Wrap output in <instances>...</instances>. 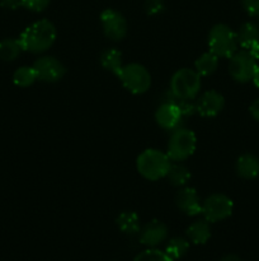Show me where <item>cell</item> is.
I'll return each instance as SVG.
<instances>
[{"mask_svg":"<svg viewBox=\"0 0 259 261\" xmlns=\"http://www.w3.org/2000/svg\"><path fill=\"white\" fill-rule=\"evenodd\" d=\"M140 244L144 246L152 249V247L159 246L161 242H164L168 237V228L163 222L151 221L145 224L139 232Z\"/></svg>","mask_w":259,"mask_h":261,"instance_id":"4fadbf2b","label":"cell"},{"mask_svg":"<svg viewBox=\"0 0 259 261\" xmlns=\"http://www.w3.org/2000/svg\"><path fill=\"white\" fill-rule=\"evenodd\" d=\"M50 4V0H22V7L35 13H41Z\"/></svg>","mask_w":259,"mask_h":261,"instance_id":"484cf974","label":"cell"},{"mask_svg":"<svg viewBox=\"0 0 259 261\" xmlns=\"http://www.w3.org/2000/svg\"><path fill=\"white\" fill-rule=\"evenodd\" d=\"M57 37V31L52 22L41 19L28 25L19 36L23 51L32 54H42L52 47Z\"/></svg>","mask_w":259,"mask_h":261,"instance_id":"6da1fadb","label":"cell"},{"mask_svg":"<svg viewBox=\"0 0 259 261\" xmlns=\"http://www.w3.org/2000/svg\"><path fill=\"white\" fill-rule=\"evenodd\" d=\"M202 86L201 75L195 69L183 68L175 71L170 79V93L177 99H195Z\"/></svg>","mask_w":259,"mask_h":261,"instance_id":"3957f363","label":"cell"},{"mask_svg":"<svg viewBox=\"0 0 259 261\" xmlns=\"http://www.w3.org/2000/svg\"><path fill=\"white\" fill-rule=\"evenodd\" d=\"M196 147H197V138L195 133L179 126L173 130L170 134L167 154L169 155L172 162H182L195 153Z\"/></svg>","mask_w":259,"mask_h":261,"instance_id":"5b68a950","label":"cell"},{"mask_svg":"<svg viewBox=\"0 0 259 261\" xmlns=\"http://www.w3.org/2000/svg\"><path fill=\"white\" fill-rule=\"evenodd\" d=\"M33 69L37 75V81L45 83H56L65 76L66 68L57 58L51 55H45L38 58L33 63Z\"/></svg>","mask_w":259,"mask_h":261,"instance_id":"30bf717a","label":"cell"},{"mask_svg":"<svg viewBox=\"0 0 259 261\" xmlns=\"http://www.w3.org/2000/svg\"><path fill=\"white\" fill-rule=\"evenodd\" d=\"M249 53H250V55L253 56L254 59H255V60H258L259 59V42L258 43H255V45L254 46H251L250 48H249Z\"/></svg>","mask_w":259,"mask_h":261,"instance_id":"4dcf8cb0","label":"cell"},{"mask_svg":"<svg viewBox=\"0 0 259 261\" xmlns=\"http://www.w3.org/2000/svg\"><path fill=\"white\" fill-rule=\"evenodd\" d=\"M188 240L195 245H205L211 239V227L206 219H200L190 224L187 228Z\"/></svg>","mask_w":259,"mask_h":261,"instance_id":"2e32d148","label":"cell"},{"mask_svg":"<svg viewBox=\"0 0 259 261\" xmlns=\"http://www.w3.org/2000/svg\"><path fill=\"white\" fill-rule=\"evenodd\" d=\"M218 56L211 51L202 54L197 60L195 61V70L201 76H208L215 73L218 68Z\"/></svg>","mask_w":259,"mask_h":261,"instance_id":"44dd1931","label":"cell"},{"mask_svg":"<svg viewBox=\"0 0 259 261\" xmlns=\"http://www.w3.org/2000/svg\"><path fill=\"white\" fill-rule=\"evenodd\" d=\"M172 166V160L167 153L155 148L145 149L136 160V168L140 175L149 181H157L165 177Z\"/></svg>","mask_w":259,"mask_h":261,"instance_id":"7a4b0ae2","label":"cell"},{"mask_svg":"<svg viewBox=\"0 0 259 261\" xmlns=\"http://www.w3.org/2000/svg\"><path fill=\"white\" fill-rule=\"evenodd\" d=\"M258 27H259V22H258Z\"/></svg>","mask_w":259,"mask_h":261,"instance_id":"836d02e7","label":"cell"},{"mask_svg":"<svg viewBox=\"0 0 259 261\" xmlns=\"http://www.w3.org/2000/svg\"><path fill=\"white\" fill-rule=\"evenodd\" d=\"M208 47L218 58H231L239 47L236 32L223 23L215 24L208 33Z\"/></svg>","mask_w":259,"mask_h":261,"instance_id":"277c9868","label":"cell"},{"mask_svg":"<svg viewBox=\"0 0 259 261\" xmlns=\"http://www.w3.org/2000/svg\"><path fill=\"white\" fill-rule=\"evenodd\" d=\"M99 61H101L102 66H103L106 70L111 71V73H113L114 75H118L122 66H123L121 51L117 50V48L114 47L104 50L103 53H102Z\"/></svg>","mask_w":259,"mask_h":261,"instance_id":"d6986e66","label":"cell"},{"mask_svg":"<svg viewBox=\"0 0 259 261\" xmlns=\"http://www.w3.org/2000/svg\"><path fill=\"white\" fill-rule=\"evenodd\" d=\"M251 82H253V83H254V86L258 87V88H259V65L256 66L255 71H254L253 78H251Z\"/></svg>","mask_w":259,"mask_h":261,"instance_id":"d6a6232c","label":"cell"},{"mask_svg":"<svg viewBox=\"0 0 259 261\" xmlns=\"http://www.w3.org/2000/svg\"><path fill=\"white\" fill-rule=\"evenodd\" d=\"M36 81H37V75H36L33 66H20L13 74L14 84L18 87H22V88L30 87Z\"/></svg>","mask_w":259,"mask_h":261,"instance_id":"cb8c5ba5","label":"cell"},{"mask_svg":"<svg viewBox=\"0 0 259 261\" xmlns=\"http://www.w3.org/2000/svg\"><path fill=\"white\" fill-rule=\"evenodd\" d=\"M220 261H241L240 257L235 254H228L222 257Z\"/></svg>","mask_w":259,"mask_h":261,"instance_id":"1f68e13d","label":"cell"},{"mask_svg":"<svg viewBox=\"0 0 259 261\" xmlns=\"http://www.w3.org/2000/svg\"><path fill=\"white\" fill-rule=\"evenodd\" d=\"M233 200L225 194H212L202 201L203 219H206L208 223L225 221L233 214Z\"/></svg>","mask_w":259,"mask_h":261,"instance_id":"52a82bcc","label":"cell"},{"mask_svg":"<svg viewBox=\"0 0 259 261\" xmlns=\"http://www.w3.org/2000/svg\"><path fill=\"white\" fill-rule=\"evenodd\" d=\"M175 204L178 209L190 217L202 214V201L197 191L193 188H182L175 195Z\"/></svg>","mask_w":259,"mask_h":261,"instance_id":"5bb4252c","label":"cell"},{"mask_svg":"<svg viewBox=\"0 0 259 261\" xmlns=\"http://www.w3.org/2000/svg\"><path fill=\"white\" fill-rule=\"evenodd\" d=\"M23 51L19 40L5 38L0 41V59L3 61H14Z\"/></svg>","mask_w":259,"mask_h":261,"instance_id":"603a6c76","label":"cell"},{"mask_svg":"<svg viewBox=\"0 0 259 261\" xmlns=\"http://www.w3.org/2000/svg\"><path fill=\"white\" fill-rule=\"evenodd\" d=\"M134 261H174L165 251H160V250L155 249H147L145 251L140 252Z\"/></svg>","mask_w":259,"mask_h":261,"instance_id":"d4e9b609","label":"cell"},{"mask_svg":"<svg viewBox=\"0 0 259 261\" xmlns=\"http://www.w3.org/2000/svg\"><path fill=\"white\" fill-rule=\"evenodd\" d=\"M256 60L250 55L248 50L236 51L231 58H229V74L234 81L239 83H248L253 78L255 71Z\"/></svg>","mask_w":259,"mask_h":261,"instance_id":"ba28073f","label":"cell"},{"mask_svg":"<svg viewBox=\"0 0 259 261\" xmlns=\"http://www.w3.org/2000/svg\"><path fill=\"white\" fill-rule=\"evenodd\" d=\"M183 114L180 111L179 106L175 102L174 96L172 99L167 102H163L159 107H157L156 112H155V120L156 124L164 130H175L179 127L180 122L183 120Z\"/></svg>","mask_w":259,"mask_h":261,"instance_id":"8fae6325","label":"cell"},{"mask_svg":"<svg viewBox=\"0 0 259 261\" xmlns=\"http://www.w3.org/2000/svg\"><path fill=\"white\" fill-rule=\"evenodd\" d=\"M101 24L106 37L114 42L123 40L128 31V24L123 14L112 8L104 9L101 13Z\"/></svg>","mask_w":259,"mask_h":261,"instance_id":"9c48e42d","label":"cell"},{"mask_svg":"<svg viewBox=\"0 0 259 261\" xmlns=\"http://www.w3.org/2000/svg\"><path fill=\"white\" fill-rule=\"evenodd\" d=\"M241 4L250 17L259 18V0H241Z\"/></svg>","mask_w":259,"mask_h":261,"instance_id":"83f0119b","label":"cell"},{"mask_svg":"<svg viewBox=\"0 0 259 261\" xmlns=\"http://www.w3.org/2000/svg\"><path fill=\"white\" fill-rule=\"evenodd\" d=\"M117 76L132 94H144L151 87V74L141 64L131 63L123 65Z\"/></svg>","mask_w":259,"mask_h":261,"instance_id":"8992f818","label":"cell"},{"mask_svg":"<svg viewBox=\"0 0 259 261\" xmlns=\"http://www.w3.org/2000/svg\"><path fill=\"white\" fill-rule=\"evenodd\" d=\"M225 107V98L215 89L206 91L196 101V112L202 117H215Z\"/></svg>","mask_w":259,"mask_h":261,"instance_id":"7c38bea8","label":"cell"},{"mask_svg":"<svg viewBox=\"0 0 259 261\" xmlns=\"http://www.w3.org/2000/svg\"><path fill=\"white\" fill-rule=\"evenodd\" d=\"M0 4L5 9H18L22 7V0H0Z\"/></svg>","mask_w":259,"mask_h":261,"instance_id":"f1b7e54d","label":"cell"},{"mask_svg":"<svg viewBox=\"0 0 259 261\" xmlns=\"http://www.w3.org/2000/svg\"><path fill=\"white\" fill-rule=\"evenodd\" d=\"M116 223L117 226H118L119 231L123 232L124 234H128V236L137 234L140 232V229H141L139 216H137V213L131 211L122 212V213L117 217Z\"/></svg>","mask_w":259,"mask_h":261,"instance_id":"ac0fdd59","label":"cell"},{"mask_svg":"<svg viewBox=\"0 0 259 261\" xmlns=\"http://www.w3.org/2000/svg\"><path fill=\"white\" fill-rule=\"evenodd\" d=\"M236 173L244 180H254L259 176V158L256 155L245 153L236 161Z\"/></svg>","mask_w":259,"mask_h":261,"instance_id":"9a60e30c","label":"cell"},{"mask_svg":"<svg viewBox=\"0 0 259 261\" xmlns=\"http://www.w3.org/2000/svg\"><path fill=\"white\" fill-rule=\"evenodd\" d=\"M189 246L190 244L188 239H184V237H173L168 242L167 247H165V252L168 254V256H170L175 261L185 256V254L189 250Z\"/></svg>","mask_w":259,"mask_h":261,"instance_id":"7402d4cb","label":"cell"},{"mask_svg":"<svg viewBox=\"0 0 259 261\" xmlns=\"http://www.w3.org/2000/svg\"><path fill=\"white\" fill-rule=\"evenodd\" d=\"M239 46L244 50H249L251 46L259 42V27L253 22H246L240 25L236 32Z\"/></svg>","mask_w":259,"mask_h":261,"instance_id":"e0dca14e","label":"cell"},{"mask_svg":"<svg viewBox=\"0 0 259 261\" xmlns=\"http://www.w3.org/2000/svg\"><path fill=\"white\" fill-rule=\"evenodd\" d=\"M165 177L168 178L172 185L177 186V188H183L188 184V181L192 177V173H190L189 168L187 166L182 165L180 162H174L170 166L169 171H168L167 176Z\"/></svg>","mask_w":259,"mask_h":261,"instance_id":"ffe728a7","label":"cell"},{"mask_svg":"<svg viewBox=\"0 0 259 261\" xmlns=\"http://www.w3.org/2000/svg\"><path fill=\"white\" fill-rule=\"evenodd\" d=\"M145 10L149 15H156L164 10V3L163 0H145Z\"/></svg>","mask_w":259,"mask_h":261,"instance_id":"4316f807","label":"cell"},{"mask_svg":"<svg viewBox=\"0 0 259 261\" xmlns=\"http://www.w3.org/2000/svg\"><path fill=\"white\" fill-rule=\"evenodd\" d=\"M249 111H250L251 117L259 122V98L255 99V101L250 105V107H249Z\"/></svg>","mask_w":259,"mask_h":261,"instance_id":"f546056e","label":"cell"}]
</instances>
